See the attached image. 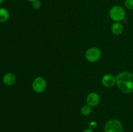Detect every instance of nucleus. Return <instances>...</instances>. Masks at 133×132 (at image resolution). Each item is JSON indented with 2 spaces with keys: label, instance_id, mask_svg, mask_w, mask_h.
Listing matches in <instances>:
<instances>
[{
  "label": "nucleus",
  "instance_id": "1",
  "mask_svg": "<svg viewBox=\"0 0 133 132\" xmlns=\"http://www.w3.org/2000/svg\"><path fill=\"white\" fill-rule=\"evenodd\" d=\"M116 78V85L119 90L128 94L133 91V73L129 71L119 72Z\"/></svg>",
  "mask_w": 133,
  "mask_h": 132
},
{
  "label": "nucleus",
  "instance_id": "2",
  "mask_svg": "<svg viewBox=\"0 0 133 132\" xmlns=\"http://www.w3.org/2000/svg\"><path fill=\"white\" fill-rule=\"evenodd\" d=\"M125 10L122 6H113L109 11V16L112 20L116 22H120L125 18Z\"/></svg>",
  "mask_w": 133,
  "mask_h": 132
},
{
  "label": "nucleus",
  "instance_id": "3",
  "mask_svg": "<svg viewBox=\"0 0 133 132\" xmlns=\"http://www.w3.org/2000/svg\"><path fill=\"white\" fill-rule=\"evenodd\" d=\"M123 128L122 122L117 119H110L105 126V132H123Z\"/></svg>",
  "mask_w": 133,
  "mask_h": 132
},
{
  "label": "nucleus",
  "instance_id": "4",
  "mask_svg": "<svg viewBox=\"0 0 133 132\" xmlns=\"http://www.w3.org/2000/svg\"><path fill=\"white\" fill-rule=\"evenodd\" d=\"M101 56V51L97 47H91L85 53V58L88 62L94 63L97 62Z\"/></svg>",
  "mask_w": 133,
  "mask_h": 132
},
{
  "label": "nucleus",
  "instance_id": "5",
  "mask_svg": "<svg viewBox=\"0 0 133 132\" xmlns=\"http://www.w3.org/2000/svg\"><path fill=\"white\" fill-rule=\"evenodd\" d=\"M32 87L33 90L37 93H41L46 89V80L41 76H38L34 79L32 81Z\"/></svg>",
  "mask_w": 133,
  "mask_h": 132
},
{
  "label": "nucleus",
  "instance_id": "6",
  "mask_svg": "<svg viewBox=\"0 0 133 132\" xmlns=\"http://www.w3.org/2000/svg\"><path fill=\"white\" fill-rule=\"evenodd\" d=\"M101 82L106 87H112L116 84V78L112 74H106L103 76Z\"/></svg>",
  "mask_w": 133,
  "mask_h": 132
},
{
  "label": "nucleus",
  "instance_id": "7",
  "mask_svg": "<svg viewBox=\"0 0 133 132\" xmlns=\"http://www.w3.org/2000/svg\"><path fill=\"white\" fill-rule=\"evenodd\" d=\"M86 102L88 106L91 107H95L99 104L100 102V96L98 93L96 92L90 93L87 97Z\"/></svg>",
  "mask_w": 133,
  "mask_h": 132
},
{
  "label": "nucleus",
  "instance_id": "8",
  "mask_svg": "<svg viewBox=\"0 0 133 132\" xmlns=\"http://www.w3.org/2000/svg\"><path fill=\"white\" fill-rule=\"evenodd\" d=\"M16 78L14 74L12 72H7L5 74L3 77V82L5 85L10 86V85H13L16 82Z\"/></svg>",
  "mask_w": 133,
  "mask_h": 132
},
{
  "label": "nucleus",
  "instance_id": "9",
  "mask_svg": "<svg viewBox=\"0 0 133 132\" xmlns=\"http://www.w3.org/2000/svg\"><path fill=\"white\" fill-rule=\"evenodd\" d=\"M124 27L120 22H115L111 27V31L114 34L120 35L123 32Z\"/></svg>",
  "mask_w": 133,
  "mask_h": 132
},
{
  "label": "nucleus",
  "instance_id": "10",
  "mask_svg": "<svg viewBox=\"0 0 133 132\" xmlns=\"http://www.w3.org/2000/svg\"><path fill=\"white\" fill-rule=\"evenodd\" d=\"M10 17V14L7 9L5 8H0V23H5Z\"/></svg>",
  "mask_w": 133,
  "mask_h": 132
},
{
  "label": "nucleus",
  "instance_id": "11",
  "mask_svg": "<svg viewBox=\"0 0 133 132\" xmlns=\"http://www.w3.org/2000/svg\"><path fill=\"white\" fill-rule=\"evenodd\" d=\"M92 107L90 106H88V104L84 105L82 107L81 109V113L84 116H88V115H90L91 113H92Z\"/></svg>",
  "mask_w": 133,
  "mask_h": 132
},
{
  "label": "nucleus",
  "instance_id": "12",
  "mask_svg": "<svg viewBox=\"0 0 133 132\" xmlns=\"http://www.w3.org/2000/svg\"><path fill=\"white\" fill-rule=\"evenodd\" d=\"M125 6L127 9L133 10V0H125Z\"/></svg>",
  "mask_w": 133,
  "mask_h": 132
},
{
  "label": "nucleus",
  "instance_id": "13",
  "mask_svg": "<svg viewBox=\"0 0 133 132\" xmlns=\"http://www.w3.org/2000/svg\"><path fill=\"white\" fill-rule=\"evenodd\" d=\"M32 6L34 9L37 10L41 7V3L39 0H36V1H34L33 2H32Z\"/></svg>",
  "mask_w": 133,
  "mask_h": 132
},
{
  "label": "nucleus",
  "instance_id": "14",
  "mask_svg": "<svg viewBox=\"0 0 133 132\" xmlns=\"http://www.w3.org/2000/svg\"><path fill=\"white\" fill-rule=\"evenodd\" d=\"M97 122L95 121H92L89 124V128H90V129H95V128L97 127Z\"/></svg>",
  "mask_w": 133,
  "mask_h": 132
},
{
  "label": "nucleus",
  "instance_id": "15",
  "mask_svg": "<svg viewBox=\"0 0 133 132\" xmlns=\"http://www.w3.org/2000/svg\"><path fill=\"white\" fill-rule=\"evenodd\" d=\"M83 132H94V131H93V129H90V128H87V129H85L84 131H83Z\"/></svg>",
  "mask_w": 133,
  "mask_h": 132
},
{
  "label": "nucleus",
  "instance_id": "16",
  "mask_svg": "<svg viewBox=\"0 0 133 132\" xmlns=\"http://www.w3.org/2000/svg\"><path fill=\"white\" fill-rule=\"evenodd\" d=\"M3 1H4V0H0V5H1L3 3Z\"/></svg>",
  "mask_w": 133,
  "mask_h": 132
},
{
  "label": "nucleus",
  "instance_id": "17",
  "mask_svg": "<svg viewBox=\"0 0 133 132\" xmlns=\"http://www.w3.org/2000/svg\"><path fill=\"white\" fill-rule=\"evenodd\" d=\"M29 1H30V2H33L34 1H36V0H28Z\"/></svg>",
  "mask_w": 133,
  "mask_h": 132
}]
</instances>
